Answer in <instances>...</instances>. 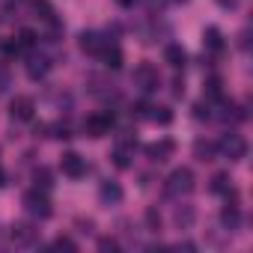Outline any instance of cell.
Listing matches in <instances>:
<instances>
[{
    "instance_id": "obj_32",
    "label": "cell",
    "mask_w": 253,
    "mask_h": 253,
    "mask_svg": "<svg viewBox=\"0 0 253 253\" xmlns=\"http://www.w3.org/2000/svg\"><path fill=\"white\" fill-rule=\"evenodd\" d=\"M149 107H152V104H146V101H140V104H134V116H140V119H146V116H149Z\"/></svg>"
},
{
    "instance_id": "obj_3",
    "label": "cell",
    "mask_w": 253,
    "mask_h": 253,
    "mask_svg": "<svg viewBox=\"0 0 253 253\" xmlns=\"http://www.w3.org/2000/svg\"><path fill=\"white\" fill-rule=\"evenodd\" d=\"M131 84H134L143 95H149V92H155V89L161 86V75H158V69H155L152 63H140V66L134 69V75H131Z\"/></svg>"
},
{
    "instance_id": "obj_26",
    "label": "cell",
    "mask_w": 253,
    "mask_h": 253,
    "mask_svg": "<svg viewBox=\"0 0 253 253\" xmlns=\"http://www.w3.org/2000/svg\"><path fill=\"white\" fill-rule=\"evenodd\" d=\"M146 229L149 232H161V214H158V209H146Z\"/></svg>"
},
{
    "instance_id": "obj_29",
    "label": "cell",
    "mask_w": 253,
    "mask_h": 253,
    "mask_svg": "<svg viewBox=\"0 0 253 253\" xmlns=\"http://www.w3.org/2000/svg\"><path fill=\"white\" fill-rule=\"evenodd\" d=\"M9 84H12V75H9V69H6L3 63H0V95L9 89Z\"/></svg>"
},
{
    "instance_id": "obj_36",
    "label": "cell",
    "mask_w": 253,
    "mask_h": 253,
    "mask_svg": "<svg viewBox=\"0 0 253 253\" xmlns=\"http://www.w3.org/2000/svg\"><path fill=\"white\" fill-rule=\"evenodd\" d=\"M3 185H6V173H3V170H0V188H3Z\"/></svg>"
},
{
    "instance_id": "obj_1",
    "label": "cell",
    "mask_w": 253,
    "mask_h": 253,
    "mask_svg": "<svg viewBox=\"0 0 253 253\" xmlns=\"http://www.w3.org/2000/svg\"><path fill=\"white\" fill-rule=\"evenodd\" d=\"M164 191H167V197H188L194 191V173H191V167H176L167 176Z\"/></svg>"
},
{
    "instance_id": "obj_33",
    "label": "cell",
    "mask_w": 253,
    "mask_h": 253,
    "mask_svg": "<svg viewBox=\"0 0 253 253\" xmlns=\"http://www.w3.org/2000/svg\"><path fill=\"white\" fill-rule=\"evenodd\" d=\"M247 39H250V30H241V36H238V45H241L244 51H247V45H250Z\"/></svg>"
},
{
    "instance_id": "obj_24",
    "label": "cell",
    "mask_w": 253,
    "mask_h": 253,
    "mask_svg": "<svg viewBox=\"0 0 253 253\" xmlns=\"http://www.w3.org/2000/svg\"><path fill=\"white\" fill-rule=\"evenodd\" d=\"M146 119L161 122V125H170V122H173V110H170V107H149V116H146Z\"/></svg>"
},
{
    "instance_id": "obj_31",
    "label": "cell",
    "mask_w": 253,
    "mask_h": 253,
    "mask_svg": "<svg viewBox=\"0 0 253 253\" xmlns=\"http://www.w3.org/2000/svg\"><path fill=\"white\" fill-rule=\"evenodd\" d=\"M173 95H176V98L185 95V81H182V78H173Z\"/></svg>"
},
{
    "instance_id": "obj_35",
    "label": "cell",
    "mask_w": 253,
    "mask_h": 253,
    "mask_svg": "<svg viewBox=\"0 0 253 253\" xmlns=\"http://www.w3.org/2000/svg\"><path fill=\"white\" fill-rule=\"evenodd\" d=\"M119 6H134V0H116Z\"/></svg>"
},
{
    "instance_id": "obj_18",
    "label": "cell",
    "mask_w": 253,
    "mask_h": 253,
    "mask_svg": "<svg viewBox=\"0 0 253 253\" xmlns=\"http://www.w3.org/2000/svg\"><path fill=\"white\" fill-rule=\"evenodd\" d=\"M173 220H176V226H179V229H191V226H194V220H197L194 206H176Z\"/></svg>"
},
{
    "instance_id": "obj_10",
    "label": "cell",
    "mask_w": 253,
    "mask_h": 253,
    "mask_svg": "<svg viewBox=\"0 0 253 253\" xmlns=\"http://www.w3.org/2000/svg\"><path fill=\"white\" fill-rule=\"evenodd\" d=\"M51 57H45V54H30L27 57V75L33 78V81H39V78H45L48 72H51Z\"/></svg>"
},
{
    "instance_id": "obj_34",
    "label": "cell",
    "mask_w": 253,
    "mask_h": 253,
    "mask_svg": "<svg viewBox=\"0 0 253 253\" xmlns=\"http://www.w3.org/2000/svg\"><path fill=\"white\" fill-rule=\"evenodd\" d=\"M217 6H223V9H235V6H238V0H217Z\"/></svg>"
},
{
    "instance_id": "obj_7",
    "label": "cell",
    "mask_w": 253,
    "mask_h": 253,
    "mask_svg": "<svg viewBox=\"0 0 253 253\" xmlns=\"http://www.w3.org/2000/svg\"><path fill=\"white\" fill-rule=\"evenodd\" d=\"M9 113H12L15 122H30L33 113H36V101L30 95H15L12 104H9Z\"/></svg>"
},
{
    "instance_id": "obj_13",
    "label": "cell",
    "mask_w": 253,
    "mask_h": 253,
    "mask_svg": "<svg viewBox=\"0 0 253 253\" xmlns=\"http://www.w3.org/2000/svg\"><path fill=\"white\" fill-rule=\"evenodd\" d=\"M110 158H113V164H116L119 170H128V167H131V158H134V143H119Z\"/></svg>"
},
{
    "instance_id": "obj_11",
    "label": "cell",
    "mask_w": 253,
    "mask_h": 253,
    "mask_svg": "<svg viewBox=\"0 0 253 253\" xmlns=\"http://www.w3.org/2000/svg\"><path fill=\"white\" fill-rule=\"evenodd\" d=\"M173 152H176V143H173L170 137H164V140H158V143H149V146H146L149 161H167Z\"/></svg>"
},
{
    "instance_id": "obj_28",
    "label": "cell",
    "mask_w": 253,
    "mask_h": 253,
    "mask_svg": "<svg viewBox=\"0 0 253 253\" xmlns=\"http://www.w3.org/2000/svg\"><path fill=\"white\" fill-rule=\"evenodd\" d=\"M54 250H78V244H75V238H69V235H60L54 244H51Z\"/></svg>"
},
{
    "instance_id": "obj_17",
    "label": "cell",
    "mask_w": 253,
    "mask_h": 253,
    "mask_svg": "<svg viewBox=\"0 0 253 253\" xmlns=\"http://www.w3.org/2000/svg\"><path fill=\"white\" fill-rule=\"evenodd\" d=\"M164 60H167L173 69H185V63H188V51H185L182 45H167V48H164Z\"/></svg>"
},
{
    "instance_id": "obj_4",
    "label": "cell",
    "mask_w": 253,
    "mask_h": 253,
    "mask_svg": "<svg viewBox=\"0 0 253 253\" xmlns=\"http://www.w3.org/2000/svg\"><path fill=\"white\" fill-rule=\"evenodd\" d=\"M217 152H223L229 161H241L247 155V140L241 134H235V131H226L220 137V143H217Z\"/></svg>"
},
{
    "instance_id": "obj_30",
    "label": "cell",
    "mask_w": 253,
    "mask_h": 253,
    "mask_svg": "<svg viewBox=\"0 0 253 253\" xmlns=\"http://www.w3.org/2000/svg\"><path fill=\"white\" fill-rule=\"evenodd\" d=\"M98 250L101 253H113V250H119V241L116 238H98Z\"/></svg>"
},
{
    "instance_id": "obj_12",
    "label": "cell",
    "mask_w": 253,
    "mask_h": 253,
    "mask_svg": "<svg viewBox=\"0 0 253 253\" xmlns=\"http://www.w3.org/2000/svg\"><path fill=\"white\" fill-rule=\"evenodd\" d=\"M122 188H119V182H113V179H107V182H101V188H98V200L104 203V206H116V203H122Z\"/></svg>"
},
{
    "instance_id": "obj_19",
    "label": "cell",
    "mask_w": 253,
    "mask_h": 253,
    "mask_svg": "<svg viewBox=\"0 0 253 253\" xmlns=\"http://www.w3.org/2000/svg\"><path fill=\"white\" fill-rule=\"evenodd\" d=\"M203 95H206V101H220V98H223V81H220L217 75H211V78H206V86H203Z\"/></svg>"
},
{
    "instance_id": "obj_27",
    "label": "cell",
    "mask_w": 253,
    "mask_h": 253,
    "mask_svg": "<svg viewBox=\"0 0 253 253\" xmlns=\"http://www.w3.org/2000/svg\"><path fill=\"white\" fill-rule=\"evenodd\" d=\"M194 116L197 119H211V101H197L194 104Z\"/></svg>"
},
{
    "instance_id": "obj_2",
    "label": "cell",
    "mask_w": 253,
    "mask_h": 253,
    "mask_svg": "<svg viewBox=\"0 0 253 253\" xmlns=\"http://www.w3.org/2000/svg\"><path fill=\"white\" fill-rule=\"evenodd\" d=\"M24 209H27V214L30 217H39V220H48L51 217V200H48V191H39V188H33V191H27L24 194Z\"/></svg>"
},
{
    "instance_id": "obj_9",
    "label": "cell",
    "mask_w": 253,
    "mask_h": 253,
    "mask_svg": "<svg viewBox=\"0 0 253 253\" xmlns=\"http://www.w3.org/2000/svg\"><path fill=\"white\" fill-rule=\"evenodd\" d=\"M104 45H107V42H104L95 30H84V33L78 36V48H81L84 54H92V57H95V54L104 51Z\"/></svg>"
},
{
    "instance_id": "obj_37",
    "label": "cell",
    "mask_w": 253,
    "mask_h": 253,
    "mask_svg": "<svg viewBox=\"0 0 253 253\" xmlns=\"http://www.w3.org/2000/svg\"><path fill=\"white\" fill-rule=\"evenodd\" d=\"M176 3H185V0H176Z\"/></svg>"
},
{
    "instance_id": "obj_15",
    "label": "cell",
    "mask_w": 253,
    "mask_h": 253,
    "mask_svg": "<svg viewBox=\"0 0 253 253\" xmlns=\"http://www.w3.org/2000/svg\"><path fill=\"white\" fill-rule=\"evenodd\" d=\"M220 223L226 226V232H235V229L241 226V211H238L235 203H226V206H223V211H220Z\"/></svg>"
},
{
    "instance_id": "obj_5",
    "label": "cell",
    "mask_w": 253,
    "mask_h": 253,
    "mask_svg": "<svg viewBox=\"0 0 253 253\" xmlns=\"http://www.w3.org/2000/svg\"><path fill=\"white\" fill-rule=\"evenodd\" d=\"M9 238H12L15 247H33L39 241V229L33 223H27V220H18V223L9 226Z\"/></svg>"
},
{
    "instance_id": "obj_21",
    "label": "cell",
    "mask_w": 253,
    "mask_h": 253,
    "mask_svg": "<svg viewBox=\"0 0 253 253\" xmlns=\"http://www.w3.org/2000/svg\"><path fill=\"white\" fill-rule=\"evenodd\" d=\"M101 60H104L107 69H119V66H122V51H119V45H104Z\"/></svg>"
},
{
    "instance_id": "obj_8",
    "label": "cell",
    "mask_w": 253,
    "mask_h": 253,
    "mask_svg": "<svg viewBox=\"0 0 253 253\" xmlns=\"http://www.w3.org/2000/svg\"><path fill=\"white\" fill-rule=\"evenodd\" d=\"M60 170H63L69 179H81V176L86 173V161H84L78 152H66V155L60 158Z\"/></svg>"
},
{
    "instance_id": "obj_22",
    "label": "cell",
    "mask_w": 253,
    "mask_h": 253,
    "mask_svg": "<svg viewBox=\"0 0 253 253\" xmlns=\"http://www.w3.org/2000/svg\"><path fill=\"white\" fill-rule=\"evenodd\" d=\"M33 179H36V188H39V191H51V188H54V173H51L48 167H39V170L33 173Z\"/></svg>"
},
{
    "instance_id": "obj_6",
    "label": "cell",
    "mask_w": 253,
    "mask_h": 253,
    "mask_svg": "<svg viewBox=\"0 0 253 253\" xmlns=\"http://www.w3.org/2000/svg\"><path fill=\"white\" fill-rule=\"evenodd\" d=\"M110 128H113V113H92L84 119L86 137H104V134H110Z\"/></svg>"
},
{
    "instance_id": "obj_14",
    "label": "cell",
    "mask_w": 253,
    "mask_h": 253,
    "mask_svg": "<svg viewBox=\"0 0 253 253\" xmlns=\"http://www.w3.org/2000/svg\"><path fill=\"white\" fill-rule=\"evenodd\" d=\"M203 48H206L209 54H220V51H223V33H220L217 27H206V33H203Z\"/></svg>"
},
{
    "instance_id": "obj_20",
    "label": "cell",
    "mask_w": 253,
    "mask_h": 253,
    "mask_svg": "<svg viewBox=\"0 0 253 253\" xmlns=\"http://www.w3.org/2000/svg\"><path fill=\"white\" fill-rule=\"evenodd\" d=\"M229 188H232V179H229V173H214L211 176V182H209V191L211 194H229Z\"/></svg>"
},
{
    "instance_id": "obj_16",
    "label": "cell",
    "mask_w": 253,
    "mask_h": 253,
    "mask_svg": "<svg viewBox=\"0 0 253 253\" xmlns=\"http://www.w3.org/2000/svg\"><path fill=\"white\" fill-rule=\"evenodd\" d=\"M194 158H197V161H214V158H217V143L200 137V140L194 143Z\"/></svg>"
},
{
    "instance_id": "obj_23",
    "label": "cell",
    "mask_w": 253,
    "mask_h": 253,
    "mask_svg": "<svg viewBox=\"0 0 253 253\" xmlns=\"http://www.w3.org/2000/svg\"><path fill=\"white\" fill-rule=\"evenodd\" d=\"M15 42H18V48H21V51H30V48H33V45L39 42V36H36V33H33L30 27H24V30H18Z\"/></svg>"
},
{
    "instance_id": "obj_25",
    "label": "cell",
    "mask_w": 253,
    "mask_h": 253,
    "mask_svg": "<svg viewBox=\"0 0 253 253\" xmlns=\"http://www.w3.org/2000/svg\"><path fill=\"white\" fill-rule=\"evenodd\" d=\"M33 12H36V18H42V21H51V18H54V6L48 3V0H33Z\"/></svg>"
}]
</instances>
